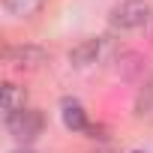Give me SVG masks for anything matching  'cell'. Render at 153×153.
I'll use <instances>...</instances> for the list:
<instances>
[{
    "mask_svg": "<svg viewBox=\"0 0 153 153\" xmlns=\"http://www.w3.org/2000/svg\"><path fill=\"white\" fill-rule=\"evenodd\" d=\"M3 57H6V63H12L18 69H36L48 60V51L39 45H6Z\"/></svg>",
    "mask_w": 153,
    "mask_h": 153,
    "instance_id": "obj_3",
    "label": "cell"
},
{
    "mask_svg": "<svg viewBox=\"0 0 153 153\" xmlns=\"http://www.w3.org/2000/svg\"><path fill=\"white\" fill-rule=\"evenodd\" d=\"M60 117H63V126L69 129V132H90L93 126H90V117H87V111H84V105L78 102V99H72V96H66L63 102H60Z\"/></svg>",
    "mask_w": 153,
    "mask_h": 153,
    "instance_id": "obj_4",
    "label": "cell"
},
{
    "mask_svg": "<svg viewBox=\"0 0 153 153\" xmlns=\"http://www.w3.org/2000/svg\"><path fill=\"white\" fill-rule=\"evenodd\" d=\"M42 3H45V0H3V9L9 15H15V18H27V15L39 12Z\"/></svg>",
    "mask_w": 153,
    "mask_h": 153,
    "instance_id": "obj_7",
    "label": "cell"
},
{
    "mask_svg": "<svg viewBox=\"0 0 153 153\" xmlns=\"http://www.w3.org/2000/svg\"><path fill=\"white\" fill-rule=\"evenodd\" d=\"M153 15V6L147 3V0H123V3H117L111 9V27L114 30H138L150 21Z\"/></svg>",
    "mask_w": 153,
    "mask_h": 153,
    "instance_id": "obj_2",
    "label": "cell"
},
{
    "mask_svg": "<svg viewBox=\"0 0 153 153\" xmlns=\"http://www.w3.org/2000/svg\"><path fill=\"white\" fill-rule=\"evenodd\" d=\"M99 48H102V39H84L81 45H75V48L69 51V63H72V66H87V63H96Z\"/></svg>",
    "mask_w": 153,
    "mask_h": 153,
    "instance_id": "obj_5",
    "label": "cell"
},
{
    "mask_svg": "<svg viewBox=\"0 0 153 153\" xmlns=\"http://www.w3.org/2000/svg\"><path fill=\"white\" fill-rule=\"evenodd\" d=\"M135 114L138 117H150L153 114V75H150V81L141 87V93L135 99Z\"/></svg>",
    "mask_w": 153,
    "mask_h": 153,
    "instance_id": "obj_8",
    "label": "cell"
},
{
    "mask_svg": "<svg viewBox=\"0 0 153 153\" xmlns=\"http://www.w3.org/2000/svg\"><path fill=\"white\" fill-rule=\"evenodd\" d=\"M21 108H27V105H24V90H21L18 84H3V120L12 117V114L21 111Z\"/></svg>",
    "mask_w": 153,
    "mask_h": 153,
    "instance_id": "obj_6",
    "label": "cell"
},
{
    "mask_svg": "<svg viewBox=\"0 0 153 153\" xmlns=\"http://www.w3.org/2000/svg\"><path fill=\"white\" fill-rule=\"evenodd\" d=\"M12 153H33V150H27V147H18V150H12Z\"/></svg>",
    "mask_w": 153,
    "mask_h": 153,
    "instance_id": "obj_9",
    "label": "cell"
},
{
    "mask_svg": "<svg viewBox=\"0 0 153 153\" xmlns=\"http://www.w3.org/2000/svg\"><path fill=\"white\" fill-rule=\"evenodd\" d=\"M6 129H9V135H12L18 144H30V141H36V138L42 135L45 117H42L39 108H21V111H15L12 117H6Z\"/></svg>",
    "mask_w": 153,
    "mask_h": 153,
    "instance_id": "obj_1",
    "label": "cell"
}]
</instances>
